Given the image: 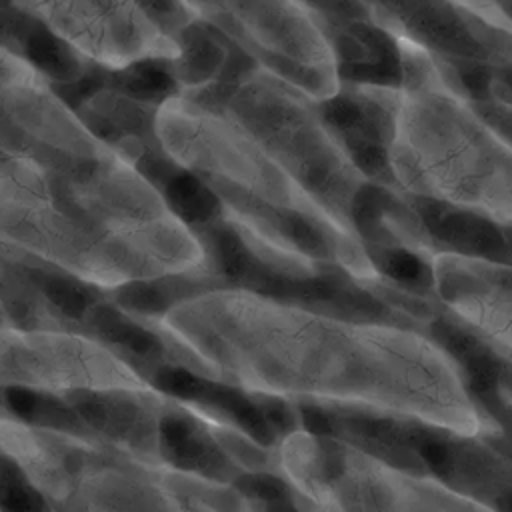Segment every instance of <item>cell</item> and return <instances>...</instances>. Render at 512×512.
Returning a JSON list of instances; mask_svg holds the SVG:
<instances>
[{
    "instance_id": "obj_5",
    "label": "cell",
    "mask_w": 512,
    "mask_h": 512,
    "mask_svg": "<svg viewBox=\"0 0 512 512\" xmlns=\"http://www.w3.org/2000/svg\"><path fill=\"white\" fill-rule=\"evenodd\" d=\"M420 452H422L424 460L432 468H436L440 472H446L450 468V464H452V454H450L448 446L444 442H440V440H426V442H422Z\"/></svg>"
},
{
    "instance_id": "obj_4",
    "label": "cell",
    "mask_w": 512,
    "mask_h": 512,
    "mask_svg": "<svg viewBox=\"0 0 512 512\" xmlns=\"http://www.w3.org/2000/svg\"><path fill=\"white\" fill-rule=\"evenodd\" d=\"M244 490L268 504L286 498V488L272 476H252L244 482Z\"/></svg>"
},
{
    "instance_id": "obj_1",
    "label": "cell",
    "mask_w": 512,
    "mask_h": 512,
    "mask_svg": "<svg viewBox=\"0 0 512 512\" xmlns=\"http://www.w3.org/2000/svg\"><path fill=\"white\" fill-rule=\"evenodd\" d=\"M168 194L176 210L190 220H208L216 212V198L194 176H174Z\"/></svg>"
},
{
    "instance_id": "obj_6",
    "label": "cell",
    "mask_w": 512,
    "mask_h": 512,
    "mask_svg": "<svg viewBox=\"0 0 512 512\" xmlns=\"http://www.w3.org/2000/svg\"><path fill=\"white\" fill-rule=\"evenodd\" d=\"M510 508H512V496H510Z\"/></svg>"
},
{
    "instance_id": "obj_2",
    "label": "cell",
    "mask_w": 512,
    "mask_h": 512,
    "mask_svg": "<svg viewBox=\"0 0 512 512\" xmlns=\"http://www.w3.org/2000/svg\"><path fill=\"white\" fill-rule=\"evenodd\" d=\"M0 508L4 512H38L42 508L34 486L8 460H0Z\"/></svg>"
},
{
    "instance_id": "obj_3",
    "label": "cell",
    "mask_w": 512,
    "mask_h": 512,
    "mask_svg": "<svg viewBox=\"0 0 512 512\" xmlns=\"http://www.w3.org/2000/svg\"><path fill=\"white\" fill-rule=\"evenodd\" d=\"M384 270L392 278L402 282H418L424 274L422 262L412 252H406V250H396L388 254L384 260Z\"/></svg>"
}]
</instances>
